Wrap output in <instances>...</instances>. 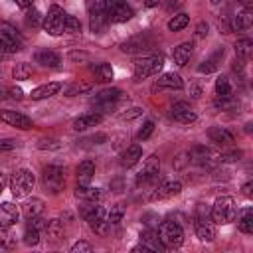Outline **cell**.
Wrapping results in <instances>:
<instances>
[{
  "label": "cell",
  "mask_w": 253,
  "mask_h": 253,
  "mask_svg": "<svg viewBox=\"0 0 253 253\" xmlns=\"http://www.w3.org/2000/svg\"><path fill=\"white\" fill-rule=\"evenodd\" d=\"M81 215L97 235H107L109 221H107V210L103 206H99L97 202H87L81 208Z\"/></svg>",
  "instance_id": "1"
},
{
  "label": "cell",
  "mask_w": 253,
  "mask_h": 253,
  "mask_svg": "<svg viewBox=\"0 0 253 253\" xmlns=\"http://www.w3.org/2000/svg\"><path fill=\"white\" fill-rule=\"evenodd\" d=\"M210 215L215 223H231L237 215V206L231 196H221L215 200V204L210 210Z\"/></svg>",
  "instance_id": "2"
},
{
  "label": "cell",
  "mask_w": 253,
  "mask_h": 253,
  "mask_svg": "<svg viewBox=\"0 0 253 253\" xmlns=\"http://www.w3.org/2000/svg\"><path fill=\"white\" fill-rule=\"evenodd\" d=\"M158 237H160V241L164 243L166 249H174V247H180L184 243V229L178 221L166 219L158 227Z\"/></svg>",
  "instance_id": "3"
},
{
  "label": "cell",
  "mask_w": 253,
  "mask_h": 253,
  "mask_svg": "<svg viewBox=\"0 0 253 253\" xmlns=\"http://www.w3.org/2000/svg\"><path fill=\"white\" fill-rule=\"evenodd\" d=\"M34 184H36V178L32 174V170L28 168H20L12 174L10 178V190L14 194V198H24L28 196L32 190H34Z\"/></svg>",
  "instance_id": "4"
},
{
  "label": "cell",
  "mask_w": 253,
  "mask_h": 253,
  "mask_svg": "<svg viewBox=\"0 0 253 253\" xmlns=\"http://www.w3.org/2000/svg\"><path fill=\"white\" fill-rule=\"evenodd\" d=\"M164 65V57L162 55H142L140 59L134 61V79H146L150 75H156Z\"/></svg>",
  "instance_id": "5"
},
{
  "label": "cell",
  "mask_w": 253,
  "mask_h": 253,
  "mask_svg": "<svg viewBox=\"0 0 253 253\" xmlns=\"http://www.w3.org/2000/svg\"><path fill=\"white\" fill-rule=\"evenodd\" d=\"M188 160L192 164H198V166H204V168H211V166H215L219 162V154L210 146L198 144L188 152Z\"/></svg>",
  "instance_id": "6"
},
{
  "label": "cell",
  "mask_w": 253,
  "mask_h": 253,
  "mask_svg": "<svg viewBox=\"0 0 253 253\" xmlns=\"http://www.w3.org/2000/svg\"><path fill=\"white\" fill-rule=\"evenodd\" d=\"M63 22H65V12L63 8L59 6H51L47 10V14L43 16V22H42V28L49 34V36H59L63 34Z\"/></svg>",
  "instance_id": "7"
},
{
  "label": "cell",
  "mask_w": 253,
  "mask_h": 253,
  "mask_svg": "<svg viewBox=\"0 0 253 253\" xmlns=\"http://www.w3.org/2000/svg\"><path fill=\"white\" fill-rule=\"evenodd\" d=\"M152 47H154V40H152L148 34L132 36V38H128L126 42L121 43V49H123L125 53H132V55H136V53H146V51H150Z\"/></svg>",
  "instance_id": "8"
},
{
  "label": "cell",
  "mask_w": 253,
  "mask_h": 253,
  "mask_svg": "<svg viewBox=\"0 0 253 253\" xmlns=\"http://www.w3.org/2000/svg\"><path fill=\"white\" fill-rule=\"evenodd\" d=\"M43 184H45V188L51 194H59L63 190V186H65L63 168L61 166H55V164L45 166V170H43Z\"/></svg>",
  "instance_id": "9"
},
{
  "label": "cell",
  "mask_w": 253,
  "mask_h": 253,
  "mask_svg": "<svg viewBox=\"0 0 253 253\" xmlns=\"http://www.w3.org/2000/svg\"><path fill=\"white\" fill-rule=\"evenodd\" d=\"M125 91H121V89H117V87H111V89H103V91H99L97 93V97L93 99V105L97 107V109H113L119 101H123L125 99Z\"/></svg>",
  "instance_id": "10"
},
{
  "label": "cell",
  "mask_w": 253,
  "mask_h": 253,
  "mask_svg": "<svg viewBox=\"0 0 253 253\" xmlns=\"http://www.w3.org/2000/svg\"><path fill=\"white\" fill-rule=\"evenodd\" d=\"M158 172H160V158L156 154H152V156H148L144 160V166H142V170L136 176V186L154 182L158 178Z\"/></svg>",
  "instance_id": "11"
},
{
  "label": "cell",
  "mask_w": 253,
  "mask_h": 253,
  "mask_svg": "<svg viewBox=\"0 0 253 253\" xmlns=\"http://www.w3.org/2000/svg\"><path fill=\"white\" fill-rule=\"evenodd\" d=\"M196 235L202 241H213L217 235V229L213 225L211 215H196Z\"/></svg>",
  "instance_id": "12"
},
{
  "label": "cell",
  "mask_w": 253,
  "mask_h": 253,
  "mask_svg": "<svg viewBox=\"0 0 253 253\" xmlns=\"http://www.w3.org/2000/svg\"><path fill=\"white\" fill-rule=\"evenodd\" d=\"M0 121L10 125V126H16V128H22V130H28L32 128V119L26 117L24 113H18V111H10V109H4L0 111Z\"/></svg>",
  "instance_id": "13"
},
{
  "label": "cell",
  "mask_w": 253,
  "mask_h": 253,
  "mask_svg": "<svg viewBox=\"0 0 253 253\" xmlns=\"http://www.w3.org/2000/svg\"><path fill=\"white\" fill-rule=\"evenodd\" d=\"M180 192H182V184H180L178 180H170V182L160 184V186L148 196V200H152V202H156V200H166V198L178 196Z\"/></svg>",
  "instance_id": "14"
},
{
  "label": "cell",
  "mask_w": 253,
  "mask_h": 253,
  "mask_svg": "<svg viewBox=\"0 0 253 253\" xmlns=\"http://www.w3.org/2000/svg\"><path fill=\"white\" fill-rule=\"evenodd\" d=\"M20 219V210L12 202H2L0 204V229L12 227Z\"/></svg>",
  "instance_id": "15"
},
{
  "label": "cell",
  "mask_w": 253,
  "mask_h": 253,
  "mask_svg": "<svg viewBox=\"0 0 253 253\" xmlns=\"http://www.w3.org/2000/svg\"><path fill=\"white\" fill-rule=\"evenodd\" d=\"M172 117H174V121H178L182 125H190V123H194L198 119L196 111L188 103H182V101L172 105Z\"/></svg>",
  "instance_id": "16"
},
{
  "label": "cell",
  "mask_w": 253,
  "mask_h": 253,
  "mask_svg": "<svg viewBox=\"0 0 253 253\" xmlns=\"http://www.w3.org/2000/svg\"><path fill=\"white\" fill-rule=\"evenodd\" d=\"M130 18H132V8L126 2H121V4L113 6L111 10H107V20L109 22L121 24V22H128Z\"/></svg>",
  "instance_id": "17"
},
{
  "label": "cell",
  "mask_w": 253,
  "mask_h": 253,
  "mask_svg": "<svg viewBox=\"0 0 253 253\" xmlns=\"http://www.w3.org/2000/svg\"><path fill=\"white\" fill-rule=\"evenodd\" d=\"M192 51H194V42H184V43H180V45L174 47V51H172L174 63H176L178 67H184V65L190 61Z\"/></svg>",
  "instance_id": "18"
},
{
  "label": "cell",
  "mask_w": 253,
  "mask_h": 253,
  "mask_svg": "<svg viewBox=\"0 0 253 253\" xmlns=\"http://www.w3.org/2000/svg\"><path fill=\"white\" fill-rule=\"evenodd\" d=\"M253 24V12L251 8H243L241 12H237L231 20V30H237V32H245L249 30Z\"/></svg>",
  "instance_id": "19"
},
{
  "label": "cell",
  "mask_w": 253,
  "mask_h": 253,
  "mask_svg": "<svg viewBox=\"0 0 253 253\" xmlns=\"http://www.w3.org/2000/svg\"><path fill=\"white\" fill-rule=\"evenodd\" d=\"M182 87H184V81H182V77H180L178 73H174V71L160 75V77L156 79V85H154V89H182Z\"/></svg>",
  "instance_id": "20"
},
{
  "label": "cell",
  "mask_w": 253,
  "mask_h": 253,
  "mask_svg": "<svg viewBox=\"0 0 253 253\" xmlns=\"http://www.w3.org/2000/svg\"><path fill=\"white\" fill-rule=\"evenodd\" d=\"M101 121H103L101 113H85V115H79L73 121V130H87L91 126H97Z\"/></svg>",
  "instance_id": "21"
},
{
  "label": "cell",
  "mask_w": 253,
  "mask_h": 253,
  "mask_svg": "<svg viewBox=\"0 0 253 253\" xmlns=\"http://www.w3.org/2000/svg\"><path fill=\"white\" fill-rule=\"evenodd\" d=\"M208 136H210V140L211 142H215V144H219V146H229V144H233V134L227 130V128H223V126H211L210 130H208Z\"/></svg>",
  "instance_id": "22"
},
{
  "label": "cell",
  "mask_w": 253,
  "mask_h": 253,
  "mask_svg": "<svg viewBox=\"0 0 253 253\" xmlns=\"http://www.w3.org/2000/svg\"><path fill=\"white\" fill-rule=\"evenodd\" d=\"M34 57H36V63H40L43 67H59L61 65V57L51 49H40V51H36Z\"/></svg>",
  "instance_id": "23"
},
{
  "label": "cell",
  "mask_w": 253,
  "mask_h": 253,
  "mask_svg": "<svg viewBox=\"0 0 253 253\" xmlns=\"http://www.w3.org/2000/svg\"><path fill=\"white\" fill-rule=\"evenodd\" d=\"M140 243H142L148 251H166V247H164V243L160 241L158 233H154L152 229H146V231L140 233Z\"/></svg>",
  "instance_id": "24"
},
{
  "label": "cell",
  "mask_w": 253,
  "mask_h": 253,
  "mask_svg": "<svg viewBox=\"0 0 253 253\" xmlns=\"http://www.w3.org/2000/svg\"><path fill=\"white\" fill-rule=\"evenodd\" d=\"M75 196L79 200H85V202H99L103 198V192L99 188L89 186V184H79L77 190H75Z\"/></svg>",
  "instance_id": "25"
},
{
  "label": "cell",
  "mask_w": 253,
  "mask_h": 253,
  "mask_svg": "<svg viewBox=\"0 0 253 253\" xmlns=\"http://www.w3.org/2000/svg\"><path fill=\"white\" fill-rule=\"evenodd\" d=\"M237 227L241 233H253V210L251 208H243L241 211H237Z\"/></svg>",
  "instance_id": "26"
},
{
  "label": "cell",
  "mask_w": 253,
  "mask_h": 253,
  "mask_svg": "<svg viewBox=\"0 0 253 253\" xmlns=\"http://www.w3.org/2000/svg\"><path fill=\"white\" fill-rule=\"evenodd\" d=\"M61 89V83H45V85H40L36 89H32L30 97L34 101H40V99H47V97H53L57 91Z\"/></svg>",
  "instance_id": "27"
},
{
  "label": "cell",
  "mask_w": 253,
  "mask_h": 253,
  "mask_svg": "<svg viewBox=\"0 0 253 253\" xmlns=\"http://www.w3.org/2000/svg\"><path fill=\"white\" fill-rule=\"evenodd\" d=\"M140 158H142V148H140L138 144H130V146L121 154V164H123L125 168H130V166H134Z\"/></svg>",
  "instance_id": "28"
},
{
  "label": "cell",
  "mask_w": 253,
  "mask_h": 253,
  "mask_svg": "<svg viewBox=\"0 0 253 253\" xmlns=\"http://www.w3.org/2000/svg\"><path fill=\"white\" fill-rule=\"evenodd\" d=\"M93 174H95V162L93 160L79 162V166H77V180H79V184H89Z\"/></svg>",
  "instance_id": "29"
},
{
  "label": "cell",
  "mask_w": 253,
  "mask_h": 253,
  "mask_svg": "<svg viewBox=\"0 0 253 253\" xmlns=\"http://www.w3.org/2000/svg\"><path fill=\"white\" fill-rule=\"evenodd\" d=\"M221 57H223V49H217L213 55H210L208 59H204V61L198 65V71H200V73H213V71L217 69Z\"/></svg>",
  "instance_id": "30"
},
{
  "label": "cell",
  "mask_w": 253,
  "mask_h": 253,
  "mask_svg": "<svg viewBox=\"0 0 253 253\" xmlns=\"http://www.w3.org/2000/svg\"><path fill=\"white\" fill-rule=\"evenodd\" d=\"M45 235L51 239V241H57V239H61V235H63V223H61V219H49V221H45Z\"/></svg>",
  "instance_id": "31"
},
{
  "label": "cell",
  "mask_w": 253,
  "mask_h": 253,
  "mask_svg": "<svg viewBox=\"0 0 253 253\" xmlns=\"http://www.w3.org/2000/svg\"><path fill=\"white\" fill-rule=\"evenodd\" d=\"M91 69H93V73H95V79L101 81V83L113 79V67H111V63H105V61H103V63L93 65Z\"/></svg>",
  "instance_id": "32"
},
{
  "label": "cell",
  "mask_w": 253,
  "mask_h": 253,
  "mask_svg": "<svg viewBox=\"0 0 253 253\" xmlns=\"http://www.w3.org/2000/svg\"><path fill=\"white\" fill-rule=\"evenodd\" d=\"M215 95L221 97V99H227V97H233V89H231V83L225 75H219L215 79Z\"/></svg>",
  "instance_id": "33"
},
{
  "label": "cell",
  "mask_w": 253,
  "mask_h": 253,
  "mask_svg": "<svg viewBox=\"0 0 253 253\" xmlns=\"http://www.w3.org/2000/svg\"><path fill=\"white\" fill-rule=\"evenodd\" d=\"M43 211V200L40 198H32L26 206H24V215L30 219V217H36V215H42Z\"/></svg>",
  "instance_id": "34"
},
{
  "label": "cell",
  "mask_w": 253,
  "mask_h": 253,
  "mask_svg": "<svg viewBox=\"0 0 253 253\" xmlns=\"http://www.w3.org/2000/svg\"><path fill=\"white\" fill-rule=\"evenodd\" d=\"M235 53H237L239 59H249L251 53H253V42H251L249 38L239 40V42L235 43Z\"/></svg>",
  "instance_id": "35"
},
{
  "label": "cell",
  "mask_w": 253,
  "mask_h": 253,
  "mask_svg": "<svg viewBox=\"0 0 253 253\" xmlns=\"http://www.w3.org/2000/svg\"><path fill=\"white\" fill-rule=\"evenodd\" d=\"M32 65L30 63H26V61H20V63H16L14 65V69H12V77L16 79V81H24V79H30L32 77Z\"/></svg>",
  "instance_id": "36"
},
{
  "label": "cell",
  "mask_w": 253,
  "mask_h": 253,
  "mask_svg": "<svg viewBox=\"0 0 253 253\" xmlns=\"http://www.w3.org/2000/svg\"><path fill=\"white\" fill-rule=\"evenodd\" d=\"M188 24H190V16L184 14V12H180V14H176V16L170 18L168 30H170V32H180V30H184Z\"/></svg>",
  "instance_id": "37"
},
{
  "label": "cell",
  "mask_w": 253,
  "mask_h": 253,
  "mask_svg": "<svg viewBox=\"0 0 253 253\" xmlns=\"http://www.w3.org/2000/svg\"><path fill=\"white\" fill-rule=\"evenodd\" d=\"M40 233H42V231H40L34 223L28 221V225H26V229H24V243L30 245V247L38 245V243H40Z\"/></svg>",
  "instance_id": "38"
},
{
  "label": "cell",
  "mask_w": 253,
  "mask_h": 253,
  "mask_svg": "<svg viewBox=\"0 0 253 253\" xmlns=\"http://www.w3.org/2000/svg\"><path fill=\"white\" fill-rule=\"evenodd\" d=\"M63 32H65V34H81V22H79L75 16H69V14H65Z\"/></svg>",
  "instance_id": "39"
},
{
  "label": "cell",
  "mask_w": 253,
  "mask_h": 253,
  "mask_svg": "<svg viewBox=\"0 0 253 253\" xmlns=\"http://www.w3.org/2000/svg\"><path fill=\"white\" fill-rule=\"evenodd\" d=\"M123 215H125V206H123V204H115V206L107 211V221L115 225V223H119V221L123 219Z\"/></svg>",
  "instance_id": "40"
},
{
  "label": "cell",
  "mask_w": 253,
  "mask_h": 253,
  "mask_svg": "<svg viewBox=\"0 0 253 253\" xmlns=\"http://www.w3.org/2000/svg\"><path fill=\"white\" fill-rule=\"evenodd\" d=\"M0 43H2V47H4L6 53H16V51L22 49V43L20 42H16V40H12V38H8L4 34H0Z\"/></svg>",
  "instance_id": "41"
},
{
  "label": "cell",
  "mask_w": 253,
  "mask_h": 253,
  "mask_svg": "<svg viewBox=\"0 0 253 253\" xmlns=\"http://www.w3.org/2000/svg\"><path fill=\"white\" fill-rule=\"evenodd\" d=\"M89 89H91V83H73L65 89V97H75V95L87 93Z\"/></svg>",
  "instance_id": "42"
},
{
  "label": "cell",
  "mask_w": 253,
  "mask_h": 253,
  "mask_svg": "<svg viewBox=\"0 0 253 253\" xmlns=\"http://www.w3.org/2000/svg\"><path fill=\"white\" fill-rule=\"evenodd\" d=\"M0 34H4V36H8V38H12V40H16V42L22 43V36H20L18 30H16L12 24H8V22H2V24H0Z\"/></svg>",
  "instance_id": "43"
},
{
  "label": "cell",
  "mask_w": 253,
  "mask_h": 253,
  "mask_svg": "<svg viewBox=\"0 0 253 253\" xmlns=\"http://www.w3.org/2000/svg\"><path fill=\"white\" fill-rule=\"evenodd\" d=\"M26 24L32 26V28H38V26L42 24V14H40L36 8L28 10V14H26Z\"/></svg>",
  "instance_id": "44"
},
{
  "label": "cell",
  "mask_w": 253,
  "mask_h": 253,
  "mask_svg": "<svg viewBox=\"0 0 253 253\" xmlns=\"http://www.w3.org/2000/svg\"><path fill=\"white\" fill-rule=\"evenodd\" d=\"M38 148L40 150H59L61 148V142L59 140H53V138H43L38 142Z\"/></svg>",
  "instance_id": "45"
},
{
  "label": "cell",
  "mask_w": 253,
  "mask_h": 253,
  "mask_svg": "<svg viewBox=\"0 0 253 253\" xmlns=\"http://www.w3.org/2000/svg\"><path fill=\"white\" fill-rule=\"evenodd\" d=\"M241 156H243V150H229V152H221L219 160L221 162H237V160H241Z\"/></svg>",
  "instance_id": "46"
},
{
  "label": "cell",
  "mask_w": 253,
  "mask_h": 253,
  "mask_svg": "<svg viewBox=\"0 0 253 253\" xmlns=\"http://www.w3.org/2000/svg\"><path fill=\"white\" fill-rule=\"evenodd\" d=\"M152 132H154V123H152V121H146V123L142 125V128L138 130V140H146V138H150Z\"/></svg>",
  "instance_id": "47"
},
{
  "label": "cell",
  "mask_w": 253,
  "mask_h": 253,
  "mask_svg": "<svg viewBox=\"0 0 253 253\" xmlns=\"http://www.w3.org/2000/svg\"><path fill=\"white\" fill-rule=\"evenodd\" d=\"M14 148H20V140H16V138H2L0 140V152L14 150Z\"/></svg>",
  "instance_id": "48"
},
{
  "label": "cell",
  "mask_w": 253,
  "mask_h": 253,
  "mask_svg": "<svg viewBox=\"0 0 253 253\" xmlns=\"http://www.w3.org/2000/svg\"><path fill=\"white\" fill-rule=\"evenodd\" d=\"M93 251V247H91V243H87V241H77L73 247H71V253H91Z\"/></svg>",
  "instance_id": "49"
},
{
  "label": "cell",
  "mask_w": 253,
  "mask_h": 253,
  "mask_svg": "<svg viewBox=\"0 0 253 253\" xmlns=\"http://www.w3.org/2000/svg\"><path fill=\"white\" fill-rule=\"evenodd\" d=\"M140 115H142V109H140V107H132V109H128L126 113H123L121 119H136V117H140Z\"/></svg>",
  "instance_id": "50"
},
{
  "label": "cell",
  "mask_w": 253,
  "mask_h": 253,
  "mask_svg": "<svg viewBox=\"0 0 253 253\" xmlns=\"http://www.w3.org/2000/svg\"><path fill=\"white\" fill-rule=\"evenodd\" d=\"M87 57H89V53H85V51H69L71 61H85Z\"/></svg>",
  "instance_id": "51"
},
{
  "label": "cell",
  "mask_w": 253,
  "mask_h": 253,
  "mask_svg": "<svg viewBox=\"0 0 253 253\" xmlns=\"http://www.w3.org/2000/svg\"><path fill=\"white\" fill-rule=\"evenodd\" d=\"M208 30H210L208 24H206V22H200V24L196 26V36H198V38H206V36H208Z\"/></svg>",
  "instance_id": "52"
},
{
  "label": "cell",
  "mask_w": 253,
  "mask_h": 253,
  "mask_svg": "<svg viewBox=\"0 0 253 253\" xmlns=\"http://www.w3.org/2000/svg\"><path fill=\"white\" fill-rule=\"evenodd\" d=\"M8 93H10V97H12V99H22V97H24V93H22V89H20V87H12Z\"/></svg>",
  "instance_id": "53"
},
{
  "label": "cell",
  "mask_w": 253,
  "mask_h": 253,
  "mask_svg": "<svg viewBox=\"0 0 253 253\" xmlns=\"http://www.w3.org/2000/svg\"><path fill=\"white\" fill-rule=\"evenodd\" d=\"M121 2H125V0H103V4H105V12H107V10H111L113 6L121 4Z\"/></svg>",
  "instance_id": "54"
},
{
  "label": "cell",
  "mask_w": 253,
  "mask_h": 253,
  "mask_svg": "<svg viewBox=\"0 0 253 253\" xmlns=\"http://www.w3.org/2000/svg\"><path fill=\"white\" fill-rule=\"evenodd\" d=\"M14 2H16V4L20 6V8H30L34 0H14Z\"/></svg>",
  "instance_id": "55"
},
{
  "label": "cell",
  "mask_w": 253,
  "mask_h": 253,
  "mask_svg": "<svg viewBox=\"0 0 253 253\" xmlns=\"http://www.w3.org/2000/svg\"><path fill=\"white\" fill-rule=\"evenodd\" d=\"M158 4H162V0H144V6H146V8H154V6H158Z\"/></svg>",
  "instance_id": "56"
},
{
  "label": "cell",
  "mask_w": 253,
  "mask_h": 253,
  "mask_svg": "<svg viewBox=\"0 0 253 253\" xmlns=\"http://www.w3.org/2000/svg\"><path fill=\"white\" fill-rule=\"evenodd\" d=\"M243 194H245L247 198H251V182H247V184H243Z\"/></svg>",
  "instance_id": "57"
},
{
  "label": "cell",
  "mask_w": 253,
  "mask_h": 253,
  "mask_svg": "<svg viewBox=\"0 0 253 253\" xmlns=\"http://www.w3.org/2000/svg\"><path fill=\"white\" fill-rule=\"evenodd\" d=\"M4 186H6V176H4V172H0V192L4 190Z\"/></svg>",
  "instance_id": "58"
},
{
  "label": "cell",
  "mask_w": 253,
  "mask_h": 253,
  "mask_svg": "<svg viewBox=\"0 0 253 253\" xmlns=\"http://www.w3.org/2000/svg\"><path fill=\"white\" fill-rule=\"evenodd\" d=\"M202 95V89L200 87H192V97H200Z\"/></svg>",
  "instance_id": "59"
},
{
  "label": "cell",
  "mask_w": 253,
  "mask_h": 253,
  "mask_svg": "<svg viewBox=\"0 0 253 253\" xmlns=\"http://www.w3.org/2000/svg\"><path fill=\"white\" fill-rule=\"evenodd\" d=\"M241 2L245 4V8H249V6H251V0H241Z\"/></svg>",
  "instance_id": "60"
},
{
  "label": "cell",
  "mask_w": 253,
  "mask_h": 253,
  "mask_svg": "<svg viewBox=\"0 0 253 253\" xmlns=\"http://www.w3.org/2000/svg\"><path fill=\"white\" fill-rule=\"evenodd\" d=\"M2 55H6V51H4V47H2V43H0V57Z\"/></svg>",
  "instance_id": "61"
},
{
  "label": "cell",
  "mask_w": 253,
  "mask_h": 253,
  "mask_svg": "<svg viewBox=\"0 0 253 253\" xmlns=\"http://www.w3.org/2000/svg\"><path fill=\"white\" fill-rule=\"evenodd\" d=\"M210 2H211V4H219L221 0H210Z\"/></svg>",
  "instance_id": "62"
}]
</instances>
